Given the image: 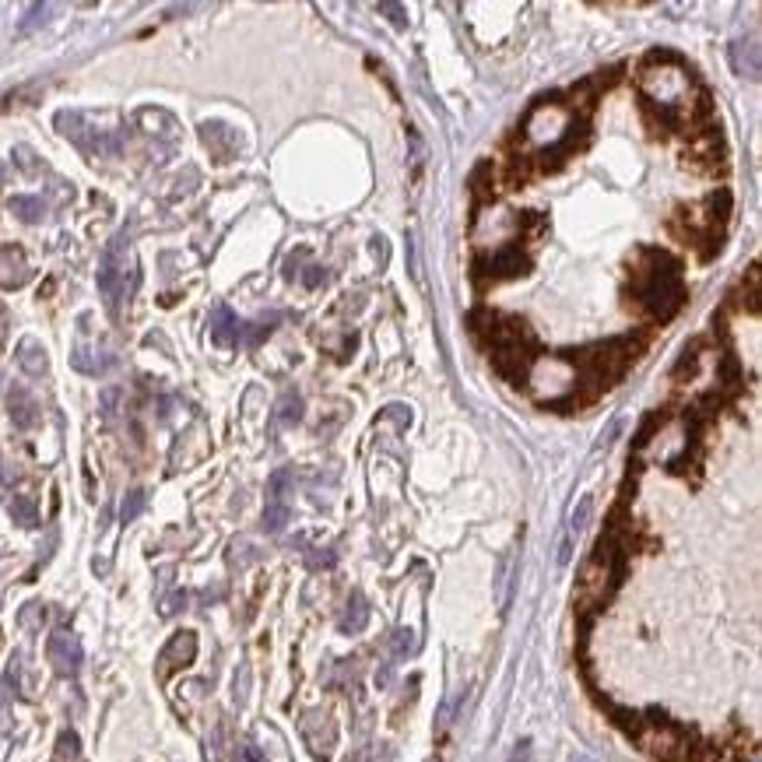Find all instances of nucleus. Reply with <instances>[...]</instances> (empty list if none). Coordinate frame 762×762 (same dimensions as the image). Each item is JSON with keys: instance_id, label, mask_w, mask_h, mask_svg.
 I'll list each match as a JSON object with an SVG mask.
<instances>
[{"instance_id": "1", "label": "nucleus", "mask_w": 762, "mask_h": 762, "mask_svg": "<svg viewBox=\"0 0 762 762\" xmlns=\"http://www.w3.org/2000/svg\"><path fill=\"white\" fill-rule=\"evenodd\" d=\"M633 292L636 302L643 310L654 313V317L668 320L671 313H678L685 299V285H682V271L678 264L668 257V253H643V264H636L633 271Z\"/></svg>"}, {"instance_id": "2", "label": "nucleus", "mask_w": 762, "mask_h": 762, "mask_svg": "<svg viewBox=\"0 0 762 762\" xmlns=\"http://www.w3.org/2000/svg\"><path fill=\"white\" fill-rule=\"evenodd\" d=\"M689 74L685 67H675V71H643L640 74V92H643V102L647 109H657L661 123L668 127H678L692 116V102L689 99Z\"/></svg>"}, {"instance_id": "3", "label": "nucleus", "mask_w": 762, "mask_h": 762, "mask_svg": "<svg viewBox=\"0 0 762 762\" xmlns=\"http://www.w3.org/2000/svg\"><path fill=\"white\" fill-rule=\"evenodd\" d=\"M134 281H137V267L130 264L127 236H116L113 243L106 246V253H102V267H99V292L106 295L109 313H120L123 299L130 295Z\"/></svg>"}, {"instance_id": "4", "label": "nucleus", "mask_w": 762, "mask_h": 762, "mask_svg": "<svg viewBox=\"0 0 762 762\" xmlns=\"http://www.w3.org/2000/svg\"><path fill=\"white\" fill-rule=\"evenodd\" d=\"M57 130L60 134L67 137V141H74L78 144L85 155H113V151H120L123 148V141L116 134H109V130H95V127H88V120L81 113H57Z\"/></svg>"}, {"instance_id": "5", "label": "nucleus", "mask_w": 762, "mask_h": 762, "mask_svg": "<svg viewBox=\"0 0 762 762\" xmlns=\"http://www.w3.org/2000/svg\"><path fill=\"white\" fill-rule=\"evenodd\" d=\"M46 657H50L53 671L64 678H74L81 671V661H85V654H81V643L74 633H67V629H57V633L50 636V643H46Z\"/></svg>"}, {"instance_id": "6", "label": "nucleus", "mask_w": 762, "mask_h": 762, "mask_svg": "<svg viewBox=\"0 0 762 762\" xmlns=\"http://www.w3.org/2000/svg\"><path fill=\"white\" fill-rule=\"evenodd\" d=\"M194 657H197V636L190 633V629H183V633H176L173 640H169V647L162 650L159 675H169V671L187 668V664H194Z\"/></svg>"}, {"instance_id": "7", "label": "nucleus", "mask_w": 762, "mask_h": 762, "mask_svg": "<svg viewBox=\"0 0 762 762\" xmlns=\"http://www.w3.org/2000/svg\"><path fill=\"white\" fill-rule=\"evenodd\" d=\"M527 267H531V260H527L517 246H506V250H499L492 260H482L478 271H482V278L499 281V278H517V274H524Z\"/></svg>"}, {"instance_id": "8", "label": "nucleus", "mask_w": 762, "mask_h": 762, "mask_svg": "<svg viewBox=\"0 0 762 762\" xmlns=\"http://www.w3.org/2000/svg\"><path fill=\"white\" fill-rule=\"evenodd\" d=\"M731 67L734 74H741V78L748 81H759V36H745V39H734L731 43Z\"/></svg>"}, {"instance_id": "9", "label": "nucleus", "mask_w": 762, "mask_h": 762, "mask_svg": "<svg viewBox=\"0 0 762 762\" xmlns=\"http://www.w3.org/2000/svg\"><path fill=\"white\" fill-rule=\"evenodd\" d=\"M211 341H215L218 348H236L239 341H243V324H239V317L229 306H218V310L211 313Z\"/></svg>"}, {"instance_id": "10", "label": "nucleus", "mask_w": 762, "mask_h": 762, "mask_svg": "<svg viewBox=\"0 0 762 762\" xmlns=\"http://www.w3.org/2000/svg\"><path fill=\"white\" fill-rule=\"evenodd\" d=\"M8 411H11V422H15L18 429H32V425L39 422V404L25 387L8 390Z\"/></svg>"}, {"instance_id": "11", "label": "nucleus", "mask_w": 762, "mask_h": 762, "mask_svg": "<svg viewBox=\"0 0 762 762\" xmlns=\"http://www.w3.org/2000/svg\"><path fill=\"white\" fill-rule=\"evenodd\" d=\"M18 366H22L29 376H46V369H50V359H46V348L39 345V341L25 338L22 345H18Z\"/></svg>"}, {"instance_id": "12", "label": "nucleus", "mask_w": 762, "mask_h": 762, "mask_svg": "<svg viewBox=\"0 0 762 762\" xmlns=\"http://www.w3.org/2000/svg\"><path fill=\"white\" fill-rule=\"evenodd\" d=\"M201 137H204V144H208V148L215 151V155H218L222 162H225L222 144H229V151L239 148V141H236V134H232V127H222V123H204V127H201Z\"/></svg>"}, {"instance_id": "13", "label": "nucleus", "mask_w": 762, "mask_h": 762, "mask_svg": "<svg viewBox=\"0 0 762 762\" xmlns=\"http://www.w3.org/2000/svg\"><path fill=\"white\" fill-rule=\"evenodd\" d=\"M302 422V397L295 390H288L274 408V425H299Z\"/></svg>"}, {"instance_id": "14", "label": "nucleus", "mask_w": 762, "mask_h": 762, "mask_svg": "<svg viewBox=\"0 0 762 762\" xmlns=\"http://www.w3.org/2000/svg\"><path fill=\"white\" fill-rule=\"evenodd\" d=\"M50 15H53V4H29L25 18L18 22V36H29V32L43 29V25L50 22Z\"/></svg>"}, {"instance_id": "15", "label": "nucleus", "mask_w": 762, "mask_h": 762, "mask_svg": "<svg viewBox=\"0 0 762 762\" xmlns=\"http://www.w3.org/2000/svg\"><path fill=\"white\" fill-rule=\"evenodd\" d=\"M11 520H15L18 527H36L39 524L36 499H32V496H15V499H11Z\"/></svg>"}, {"instance_id": "16", "label": "nucleus", "mask_w": 762, "mask_h": 762, "mask_svg": "<svg viewBox=\"0 0 762 762\" xmlns=\"http://www.w3.org/2000/svg\"><path fill=\"white\" fill-rule=\"evenodd\" d=\"M8 208L15 211L22 222H39V218L46 215V204L39 201V197H22V194H18V197H11V201H8Z\"/></svg>"}, {"instance_id": "17", "label": "nucleus", "mask_w": 762, "mask_h": 762, "mask_svg": "<svg viewBox=\"0 0 762 762\" xmlns=\"http://www.w3.org/2000/svg\"><path fill=\"white\" fill-rule=\"evenodd\" d=\"M366 619H369L366 601H362V594H355L352 601H348V612H345V622H341V629H345V633H359V629L366 626Z\"/></svg>"}, {"instance_id": "18", "label": "nucleus", "mask_w": 762, "mask_h": 762, "mask_svg": "<svg viewBox=\"0 0 762 762\" xmlns=\"http://www.w3.org/2000/svg\"><path fill=\"white\" fill-rule=\"evenodd\" d=\"M144 503H148V492H144V489L127 492V499H123V506H120V520H123V524H130V520H134L137 513L144 510Z\"/></svg>"}, {"instance_id": "19", "label": "nucleus", "mask_w": 762, "mask_h": 762, "mask_svg": "<svg viewBox=\"0 0 762 762\" xmlns=\"http://www.w3.org/2000/svg\"><path fill=\"white\" fill-rule=\"evenodd\" d=\"M288 524V503H267L264 510V531L278 534Z\"/></svg>"}, {"instance_id": "20", "label": "nucleus", "mask_w": 762, "mask_h": 762, "mask_svg": "<svg viewBox=\"0 0 762 762\" xmlns=\"http://www.w3.org/2000/svg\"><path fill=\"white\" fill-rule=\"evenodd\" d=\"M590 510H594V499H590V496H583V499H580V510L573 513V524H569V531H573V534H580L583 527H587V517H590Z\"/></svg>"}, {"instance_id": "21", "label": "nucleus", "mask_w": 762, "mask_h": 762, "mask_svg": "<svg viewBox=\"0 0 762 762\" xmlns=\"http://www.w3.org/2000/svg\"><path fill=\"white\" fill-rule=\"evenodd\" d=\"M57 755H60V759H74V755H78V734H74V731H64V734H60Z\"/></svg>"}, {"instance_id": "22", "label": "nucleus", "mask_w": 762, "mask_h": 762, "mask_svg": "<svg viewBox=\"0 0 762 762\" xmlns=\"http://www.w3.org/2000/svg\"><path fill=\"white\" fill-rule=\"evenodd\" d=\"M15 155H18V166L25 169V173H39V155L36 151H29V148H15Z\"/></svg>"}, {"instance_id": "23", "label": "nucleus", "mask_w": 762, "mask_h": 762, "mask_svg": "<svg viewBox=\"0 0 762 762\" xmlns=\"http://www.w3.org/2000/svg\"><path fill=\"white\" fill-rule=\"evenodd\" d=\"M380 11H383V15H390V22H394L397 29H404V25H408V11H404L401 4H380Z\"/></svg>"}, {"instance_id": "24", "label": "nucleus", "mask_w": 762, "mask_h": 762, "mask_svg": "<svg viewBox=\"0 0 762 762\" xmlns=\"http://www.w3.org/2000/svg\"><path fill=\"white\" fill-rule=\"evenodd\" d=\"M183 604H187V594H183V590H176L173 597H166V601H162V615H176V612H183Z\"/></svg>"}, {"instance_id": "25", "label": "nucleus", "mask_w": 762, "mask_h": 762, "mask_svg": "<svg viewBox=\"0 0 762 762\" xmlns=\"http://www.w3.org/2000/svg\"><path fill=\"white\" fill-rule=\"evenodd\" d=\"M8 689H22V657H11L8 664Z\"/></svg>"}, {"instance_id": "26", "label": "nucleus", "mask_w": 762, "mask_h": 762, "mask_svg": "<svg viewBox=\"0 0 762 762\" xmlns=\"http://www.w3.org/2000/svg\"><path fill=\"white\" fill-rule=\"evenodd\" d=\"M302 281L310 288H320L327 281V274H324V267H306V274H302Z\"/></svg>"}, {"instance_id": "27", "label": "nucleus", "mask_w": 762, "mask_h": 762, "mask_svg": "<svg viewBox=\"0 0 762 762\" xmlns=\"http://www.w3.org/2000/svg\"><path fill=\"white\" fill-rule=\"evenodd\" d=\"M236 762H264V755H260V748L243 745V748L236 752Z\"/></svg>"}, {"instance_id": "28", "label": "nucleus", "mask_w": 762, "mask_h": 762, "mask_svg": "<svg viewBox=\"0 0 762 762\" xmlns=\"http://www.w3.org/2000/svg\"><path fill=\"white\" fill-rule=\"evenodd\" d=\"M36 622H39V604H29L22 612V626H36Z\"/></svg>"}, {"instance_id": "29", "label": "nucleus", "mask_w": 762, "mask_h": 762, "mask_svg": "<svg viewBox=\"0 0 762 762\" xmlns=\"http://www.w3.org/2000/svg\"><path fill=\"white\" fill-rule=\"evenodd\" d=\"M408 650H411V633L401 629V633H397V654H408Z\"/></svg>"}, {"instance_id": "30", "label": "nucleus", "mask_w": 762, "mask_h": 762, "mask_svg": "<svg viewBox=\"0 0 762 762\" xmlns=\"http://www.w3.org/2000/svg\"><path fill=\"white\" fill-rule=\"evenodd\" d=\"M513 762H531V745H517V755H513Z\"/></svg>"}, {"instance_id": "31", "label": "nucleus", "mask_w": 762, "mask_h": 762, "mask_svg": "<svg viewBox=\"0 0 762 762\" xmlns=\"http://www.w3.org/2000/svg\"><path fill=\"white\" fill-rule=\"evenodd\" d=\"M0 180H4V166H0Z\"/></svg>"}]
</instances>
